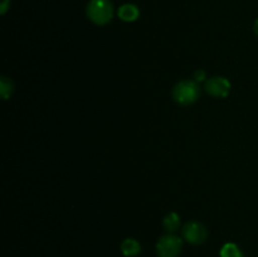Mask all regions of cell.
Returning <instances> with one entry per match:
<instances>
[{
    "instance_id": "1",
    "label": "cell",
    "mask_w": 258,
    "mask_h": 257,
    "mask_svg": "<svg viewBox=\"0 0 258 257\" xmlns=\"http://www.w3.org/2000/svg\"><path fill=\"white\" fill-rule=\"evenodd\" d=\"M86 13L91 22L97 25H105L113 17L112 3L110 0H90Z\"/></svg>"
},
{
    "instance_id": "2",
    "label": "cell",
    "mask_w": 258,
    "mask_h": 257,
    "mask_svg": "<svg viewBox=\"0 0 258 257\" xmlns=\"http://www.w3.org/2000/svg\"><path fill=\"white\" fill-rule=\"evenodd\" d=\"M199 93H201V90L196 81L184 80L176 83L173 90V97L179 105L189 106L198 100Z\"/></svg>"
},
{
    "instance_id": "3",
    "label": "cell",
    "mask_w": 258,
    "mask_h": 257,
    "mask_svg": "<svg viewBox=\"0 0 258 257\" xmlns=\"http://www.w3.org/2000/svg\"><path fill=\"white\" fill-rule=\"evenodd\" d=\"M181 239L175 234H166L158 241L156 251L159 257H178L181 251Z\"/></svg>"
},
{
    "instance_id": "4",
    "label": "cell",
    "mask_w": 258,
    "mask_h": 257,
    "mask_svg": "<svg viewBox=\"0 0 258 257\" xmlns=\"http://www.w3.org/2000/svg\"><path fill=\"white\" fill-rule=\"evenodd\" d=\"M183 237L191 244H201L208 237V231L202 223L196 221L186 222L183 227Z\"/></svg>"
},
{
    "instance_id": "5",
    "label": "cell",
    "mask_w": 258,
    "mask_h": 257,
    "mask_svg": "<svg viewBox=\"0 0 258 257\" xmlns=\"http://www.w3.org/2000/svg\"><path fill=\"white\" fill-rule=\"evenodd\" d=\"M206 91L217 98H224L231 92V82L224 77H212L207 81Z\"/></svg>"
},
{
    "instance_id": "6",
    "label": "cell",
    "mask_w": 258,
    "mask_h": 257,
    "mask_svg": "<svg viewBox=\"0 0 258 257\" xmlns=\"http://www.w3.org/2000/svg\"><path fill=\"white\" fill-rule=\"evenodd\" d=\"M118 18L123 22H135L140 15L139 8L134 4H125L118 9Z\"/></svg>"
},
{
    "instance_id": "7",
    "label": "cell",
    "mask_w": 258,
    "mask_h": 257,
    "mask_svg": "<svg viewBox=\"0 0 258 257\" xmlns=\"http://www.w3.org/2000/svg\"><path fill=\"white\" fill-rule=\"evenodd\" d=\"M140 251H141L140 243L134 238H126L125 241L121 243V252L127 257L136 256Z\"/></svg>"
},
{
    "instance_id": "8",
    "label": "cell",
    "mask_w": 258,
    "mask_h": 257,
    "mask_svg": "<svg viewBox=\"0 0 258 257\" xmlns=\"http://www.w3.org/2000/svg\"><path fill=\"white\" fill-rule=\"evenodd\" d=\"M163 226L165 228V231L170 232V233L171 232H175L180 227V218H179V216L175 212H171L168 216H165V218L163 221Z\"/></svg>"
},
{
    "instance_id": "9",
    "label": "cell",
    "mask_w": 258,
    "mask_h": 257,
    "mask_svg": "<svg viewBox=\"0 0 258 257\" xmlns=\"http://www.w3.org/2000/svg\"><path fill=\"white\" fill-rule=\"evenodd\" d=\"M221 257H243V254L237 244L226 243L221 249Z\"/></svg>"
},
{
    "instance_id": "10",
    "label": "cell",
    "mask_w": 258,
    "mask_h": 257,
    "mask_svg": "<svg viewBox=\"0 0 258 257\" xmlns=\"http://www.w3.org/2000/svg\"><path fill=\"white\" fill-rule=\"evenodd\" d=\"M13 91H14V85L12 81L8 77H2L0 80V93H2L3 100H8L12 96Z\"/></svg>"
},
{
    "instance_id": "11",
    "label": "cell",
    "mask_w": 258,
    "mask_h": 257,
    "mask_svg": "<svg viewBox=\"0 0 258 257\" xmlns=\"http://www.w3.org/2000/svg\"><path fill=\"white\" fill-rule=\"evenodd\" d=\"M206 80V72L202 70H198L194 72V81L196 82H201V81H204Z\"/></svg>"
},
{
    "instance_id": "12",
    "label": "cell",
    "mask_w": 258,
    "mask_h": 257,
    "mask_svg": "<svg viewBox=\"0 0 258 257\" xmlns=\"http://www.w3.org/2000/svg\"><path fill=\"white\" fill-rule=\"evenodd\" d=\"M10 0H2V14H5V12L8 10V7H9Z\"/></svg>"
},
{
    "instance_id": "13",
    "label": "cell",
    "mask_w": 258,
    "mask_h": 257,
    "mask_svg": "<svg viewBox=\"0 0 258 257\" xmlns=\"http://www.w3.org/2000/svg\"><path fill=\"white\" fill-rule=\"evenodd\" d=\"M254 33L258 35V19L254 22Z\"/></svg>"
}]
</instances>
